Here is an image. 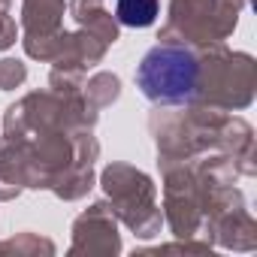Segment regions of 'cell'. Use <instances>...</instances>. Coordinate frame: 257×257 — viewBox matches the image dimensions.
Listing matches in <instances>:
<instances>
[{"mask_svg": "<svg viewBox=\"0 0 257 257\" xmlns=\"http://www.w3.org/2000/svg\"><path fill=\"white\" fill-rule=\"evenodd\" d=\"M140 85L152 100H182L194 85V58L179 49H155L140 67Z\"/></svg>", "mask_w": 257, "mask_h": 257, "instance_id": "6da1fadb", "label": "cell"}, {"mask_svg": "<svg viewBox=\"0 0 257 257\" xmlns=\"http://www.w3.org/2000/svg\"><path fill=\"white\" fill-rule=\"evenodd\" d=\"M115 13L127 28H149L158 19V0H118Z\"/></svg>", "mask_w": 257, "mask_h": 257, "instance_id": "7a4b0ae2", "label": "cell"}]
</instances>
